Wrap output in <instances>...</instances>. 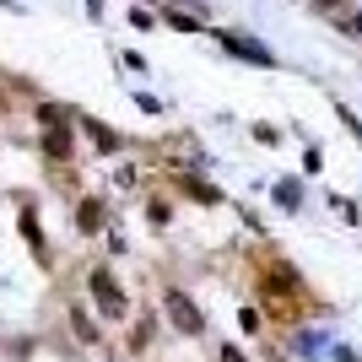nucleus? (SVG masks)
<instances>
[{
    "mask_svg": "<svg viewBox=\"0 0 362 362\" xmlns=\"http://www.w3.org/2000/svg\"><path fill=\"white\" fill-rule=\"evenodd\" d=\"M87 287H92V298H98V308H103L108 319H124V308H130V303H124V287L114 281V271H103V265H98V271L87 276Z\"/></svg>",
    "mask_w": 362,
    "mask_h": 362,
    "instance_id": "1",
    "label": "nucleus"
},
{
    "mask_svg": "<svg viewBox=\"0 0 362 362\" xmlns=\"http://www.w3.org/2000/svg\"><path fill=\"white\" fill-rule=\"evenodd\" d=\"M163 308H168V319H173V325H179L184 335H200V330H206L200 308H195L189 298H184V292H168V303H163Z\"/></svg>",
    "mask_w": 362,
    "mask_h": 362,
    "instance_id": "2",
    "label": "nucleus"
},
{
    "mask_svg": "<svg viewBox=\"0 0 362 362\" xmlns=\"http://www.w3.org/2000/svg\"><path fill=\"white\" fill-rule=\"evenodd\" d=\"M76 227H81V233H98V227H103V200L98 195H87L76 206Z\"/></svg>",
    "mask_w": 362,
    "mask_h": 362,
    "instance_id": "3",
    "label": "nucleus"
},
{
    "mask_svg": "<svg viewBox=\"0 0 362 362\" xmlns=\"http://www.w3.org/2000/svg\"><path fill=\"white\" fill-rule=\"evenodd\" d=\"M44 151L54 157V163H60V157H71V130H65V124H54V130L44 136Z\"/></svg>",
    "mask_w": 362,
    "mask_h": 362,
    "instance_id": "4",
    "label": "nucleus"
},
{
    "mask_svg": "<svg viewBox=\"0 0 362 362\" xmlns=\"http://www.w3.org/2000/svg\"><path fill=\"white\" fill-rule=\"evenodd\" d=\"M81 124H87V136H92V146H98V151H119V136H114L108 124H98V119H81Z\"/></svg>",
    "mask_w": 362,
    "mask_h": 362,
    "instance_id": "5",
    "label": "nucleus"
},
{
    "mask_svg": "<svg viewBox=\"0 0 362 362\" xmlns=\"http://www.w3.org/2000/svg\"><path fill=\"white\" fill-rule=\"evenodd\" d=\"M227 44H233V54H243V60H255V65H271V49L249 44V38H227Z\"/></svg>",
    "mask_w": 362,
    "mask_h": 362,
    "instance_id": "6",
    "label": "nucleus"
},
{
    "mask_svg": "<svg viewBox=\"0 0 362 362\" xmlns=\"http://www.w3.org/2000/svg\"><path fill=\"white\" fill-rule=\"evenodd\" d=\"M22 233H28V243L44 255V233H38V216H33V211H22Z\"/></svg>",
    "mask_w": 362,
    "mask_h": 362,
    "instance_id": "7",
    "label": "nucleus"
},
{
    "mask_svg": "<svg viewBox=\"0 0 362 362\" xmlns=\"http://www.w3.org/2000/svg\"><path fill=\"white\" fill-rule=\"evenodd\" d=\"M38 119H44L49 130H54V124H65V119H71V114H65L60 103H44V108H38Z\"/></svg>",
    "mask_w": 362,
    "mask_h": 362,
    "instance_id": "8",
    "label": "nucleus"
},
{
    "mask_svg": "<svg viewBox=\"0 0 362 362\" xmlns=\"http://www.w3.org/2000/svg\"><path fill=\"white\" fill-rule=\"evenodd\" d=\"M184 189H189V195H195V200H206V206H216V200H222V195H216V189H211V184H200V179H189V184H184Z\"/></svg>",
    "mask_w": 362,
    "mask_h": 362,
    "instance_id": "9",
    "label": "nucleus"
},
{
    "mask_svg": "<svg viewBox=\"0 0 362 362\" xmlns=\"http://www.w3.org/2000/svg\"><path fill=\"white\" fill-rule=\"evenodd\" d=\"M71 325H76V330H81V341H92V335H98V330H92V319L81 314V308H76V314H71Z\"/></svg>",
    "mask_w": 362,
    "mask_h": 362,
    "instance_id": "10",
    "label": "nucleus"
},
{
    "mask_svg": "<svg viewBox=\"0 0 362 362\" xmlns=\"http://www.w3.org/2000/svg\"><path fill=\"white\" fill-rule=\"evenodd\" d=\"M222 362H243V351H233V346H222Z\"/></svg>",
    "mask_w": 362,
    "mask_h": 362,
    "instance_id": "11",
    "label": "nucleus"
},
{
    "mask_svg": "<svg viewBox=\"0 0 362 362\" xmlns=\"http://www.w3.org/2000/svg\"><path fill=\"white\" fill-rule=\"evenodd\" d=\"M0 108H6V98H0Z\"/></svg>",
    "mask_w": 362,
    "mask_h": 362,
    "instance_id": "12",
    "label": "nucleus"
}]
</instances>
